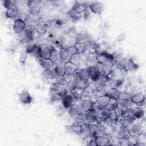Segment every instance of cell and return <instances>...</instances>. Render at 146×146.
Returning a JSON list of instances; mask_svg holds the SVG:
<instances>
[{"label": "cell", "mask_w": 146, "mask_h": 146, "mask_svg": "<svg viewBox=\"0 0 146 146\" xmlns=\"http://www.w3.org/2000/svg\"><path fill=\"white\" fill-rule=\"evenodd\" d=\"M40 51V45L36 43H31L27 46L25 51L27 54L36 55L39 57Z\"/></svg>", "instance_id": "7c38bea8"}, {"label": "cell", "mask_w": 146, "mask_h": 146, "mask_svg": "<svg viewBox=\"0 0 146 146\" xmlns=\"http://www.w3.org/2000/svg\"><path fill=\"white\" fill-rule=\"evenodd\" d=\"M137 139V144L136 145H144L146 144V137L144 132L141 133L140 135L136 136Z\"/></svg>", "instance_id": "f35d334b"}, {"label": "cell", "mask_w": 146, "mask_h": 146, "mask_svg": "<svg viewBox=\"0 0 146 146\" xmlns=\"http://www.w3.org/2000/svg\"><path fill=\"white\" fill-rule=\"evenodd\" d=\"M66 88L70 93L72 92L77 89V80L72 79L67 82Z\"/></svg>", "instance_id": "f546056e"}, {"label": "cell", "mask_w": 146, "mask_h": 146, "mask_svg": "<svg viewBox=\"0 0 146 146\" xmlns=\"http://www.w3.org/2000/svg\"><path fill=\"white\" fill-rule=\"evenodd\" d=\"M55 78L59 76H64L66 75V70L63 63H58L54 64L52 68Z\"/></svg>", "instance_id": "30bf717a"}, {"label": "cell", "mask_w": 146, "mask_h": 146, "mask_svg": "<svg viewBox=\"0 0 146 146\" xmlns=\"http://www.w3.org/2000/svg\"><path fill=\"white\" fill-rule=\"evenodd\" d=\"M131 135L137 136L143 132V127L140 123H133L128 128Z\"/></svg>", "instance_id": "9a60e30c"}, {"label": "cell", "mask_w": 146, "mask_h": 146, "mask_svg": "<svg viewBox=\"0 0 146 146\" xmlns=\"http://www.w3.org/2000/svg\"><path fill=\"white\" fill-rule=\"evenodd\" d=\"M89 74H90V79L93 82H95L99 79L100 74L98 71L96 66H90L87 68Z\"/></svg>", "instance_id": "ac0fdd59"}, {"label": "cell", "mask_w": 146, "mask_h": 146, "mask_svg": "<svg viewBox=\"0 0 146 146\" xmlns=\"http://www.w3.org/2000/svg\"><path fill=\"white\" fill-rule=\"evenodd\" d=\"M20 102L24 104H29L33 102V98L27 90L22 91L19 95Z\"/></svg>", "instance_id": "8fae6325"}, {"label": "cell", "mask_w": 146, "mask_h": 146, "mask_svg": "<svg viewBox=\"0 0 146 146\" xmlns=\"http://www.w3.org/2000/svg\"><path fill=\"white\" fill-rule=\"evenodd\" d=\"M95 66L97 68V69L100 75H105V76H109V75L111 71V70H112V68H110L106 67L103 64L99 63V62H98Z\"/></svg>", "instance_id": "7402d4cb"}, {"label": "cell", "mask_w": 146, "mask_h": 146, "mask_svg": "<svg viewBox=\"0 0 146 146\" xmlns=\"http://www.w3.org/2000/svg\"><path fill=\"white\" fill-rule=\"evenodd\" d=\"M123 84V80L121 79H116L111 78H108L107 86H108L111 88H115L118 89Z\"/></svg>", "instance_id": "d4e9b609"}, {"label": "cell", "mask_w": 146, "mask_h": 146, "mask_svg": "<svg viewBox=\"0 0 146 146\" xmlns=\"http://www.w3.org/2000/svg\"><path fill=\"white\" fill-rule=\"evenodd\" d=\"M76 42L87 43L90 41L89 36L85 34H79L76 36Z\"/></svg>", "instance_id": "74e56055"}, {"label": "cell", "mask_w": 146, "mask_h": 146, "mask_svg": "<svg viewBox=\"0 0 146 146\" xmlns=\"http://www.w3.org/2000/svg\"><path fill=\"white\" fill-rule=\"evenodd\" d=\"M25 21L27 28H30V29L33 27L35 25H36L37 22L36 19H35V17H33L30 15H29L26 18V19H25Z\"/></svg>", "instance_id": "e575fe53"}, {"label": "cell", "mask_w": 146, "mask_h": 146, "mask_svg": "<svg viewBox=\"0 0 146 146\" xmlns=\"http://www.w3.org/2000/svg\"><path fill=\"white\" fill-rule=\"evenodd\" d=\"M68 17H70V18L73 22L78 21L82 18V14H80L79 13H77V12L75 11L74 10H72V9H71L68 11Z\"/></svg>", "instance_id": "836d02e7"}, {"label": "cell", "mask_w": 146, "mask_h": 146, "mask_svg": "<svg viewBox=\"0 0 146 146\" xmlns=\"http://www.w3.org/2000/svg\"><path fill=\"white\" fill-rule=\"evenodd\" d=\"M82 61V56L79 53H75L73 55H72L70 62H71L72 64L78 66Z\"/></svg>", "instance_id": "d590c367"}, {"label": "cell", "mask_w": 146, "mask_h": 146, "mask_svg": "<svg viewBox=\"0 0 146 146\" xmlns=\"http://www.w3.org/2000/svg\"><path fill=\"white\" fill-rule=\"evenodd\" d=\"M27 28L25 20L22 19H17L14 21L13 25V30L15 33L21 34Z\"/></svg>", "instance_id": "5b68a950"}, {"label": "cell", "mask_w": 146, "mask_h": 146, "mask_svg": "<svg viewBox=\"0 0 146 146\" xmlns=\"http://www.w3.org/2000/svg\"><path fill=\"white\" fill-rule=\"evenodd\" d=\"M77 53L83 54L86 51L87 48V43L83 42H76L74 44Z\"/></svg>", "instance_id": "4dcf8cb0"}, {"label": "cell", "mask_w": 146, "mask_h": 146, "mask_svg": "<svg viewBox=\"0 0 146 146\" xmlns=\"http://www.w3.org/2000/svg\"><path fill=\"white\" fill-rule=\"evenodd\" d=\"M130 96H131V94L126 91H119L117 100L119 102L127 100L130 99Z\"/></svg>", "instance_id": "8d00e7d4"}, {"label": "cell", "mask_w": 146, "mask_h": 146, "mask_svg": "<svg viewBox=\"0 0 146 146\" xmlns=\"http://www.w3.org/2000/svg\"><path fill=\"white\" fill-rule=\"evenodd\" d=\"M124 68L126 71H133L138 68V65L131 59H129L127 60H125Z\"/></svg>", "instance_id": "83f0119b"}, {"label": "cell", "mask_w": 146, "mask_h": 146, "mask_svg": "<svg viewBox=\"0 0 146 146\" xmlns=\"http://www.w3.org/2000/svg\"><path fill=\"white\" fill-rule=\"evenodd\" d=\"M68 113H70V116L75 119H76L79 115L80 113H81L82 112H83L79 106L76 104H73L68 110Z\"/></svg>", "instance_id": "cb8c5ba5"}, {"label": "cell", "mask_w": 146, "mask_h": 146, "mask_svg": "<svg viewBox=\"0 0 146 146\" xmlns=\"http://www.w3.org/2000/svg\"><path fill=\"white\" fill-rule=\"evenodd\" d=\"M96 57L98 62L103 64L110 68H112L114 66L115 58L114 55L111 54L106 52H102L96 55Z\"/></svg>", "instance_id": "6da1fadb"}, {"label": "cell", "mask_w": 146, "mask_h": 146, "mask_svg": "<svg viewBox=\"0 0 146 146\" xmlns=\"http://www.w3.org/2000/svg\"><path fill=\"white\" fill-rule=\"evenodd\" d=\"M6 17L14 21L17 19L20 18V11L19 9L14 4L7 9H6L5 12Z\"/></svg>", "instance_id": "277c9868"}, {"label": "cell", "mask_w": 146, "mask_h": 146, "mask_svg": "<svg viewBox=\"0 0 146 146\" xmlns=\"http://www.w3.org/2000/svg\"><path fill=\"white\" fill-rule=\"evenodd\" d=\"M144 110L142 107L135 106L132 108V116L136 119H142L144 116Z\"/></svg>", "instance_id": "44dd1931"}, {"label": "cell", "mask_w": 146, "mask_h": 146, "mask_svg": "<svg viewBox=\"0 0 146 146\" xmlns=\"http://www.w3.org/2000/svg\"><path fill=\"white\" fill-rule=\"evenodd\" d=\"M46 29V26L44 24H39L37 26V30L39 33H44Z\"/></svg>", "instance_id": "f6af8a7d"}, {"label": "cell", "mask_w": 146, "mask_h": 146, "mask_svg": "<svg viewBox=\"0 0 146 146\" xmlns=\"http://www.w3.org/2000/svg\"><path fill=\"white\" fill-rule=\"evenodd\" d=\"M2 3L3 6L7 9L8 8H9L10 7H11V6H13V5H14V1H11V0H2Z\"/></svg>", "instance_id": "b9f144b4"}, {"label": "cell", "mask_w": 146, "mask_h": 146, "mask_svg": "<svg viewBox=\"0 0 146 146\" xmlns=\"http://www.w3.org/2000/svg\"><path fill=\"white\" fill-rule=\"evenodd\" d=\"M110 100L111 99L107 95L98 97L95 103V105H96V108L99 110L105 109L110 103Z\"/></svg>", "instance_id": "8992f818"}, {"label": "cell", "mask_w": 146, "mask_h": 146, "mask_svg": "<svg viewBox=\"0 0 146 146\" xmlns=\"http://www.w3.org/2000/svg\"><path fill=\"white\" fill-rule=\"evenodd\" d=\"M40 13V9L39 7H29V15L33 17H37Z\"/></svg>", "instance_id": "ab89813d"}, {"label": "cell", "mask_w": 146, "mask_h": 146, "mask_svg": "<svg viewBox=\"0 0 146 146\" xmlns=\"http://www.w3.org/2000/svg\"><path fill=\"white\" fill-rule=\"evenodd\" d=\"M120 118H124L132 116V108L129 107L123 108L119 113Z\"/></svg>", "instance_id": "1f68e13d"}, {"label": "cell", "mask_w": 146, "mask_h": 146, "mask_svg": "<svg viewBox=\"0 0 146 146\" xmlns=\"http://www.w3.org/2000/svg\"><path fill=\"white\" fill-rule=\"evenodd\" d=\"M62 98L58 93H52L51 96V100L53 102H61Z\"/></svg>", "instance_id": "60d3db41"}, {"label": "cell", "mask_w": 146, "mask_h": 146, "mask_svg": "<svg viewBox=\"0 0 146 146\" xmlns=\"http://www.w3.org/2000/svg\"><path fill=\"white\" fill-rule=\"evenodd\" d=\"M91 83L90 80H77V89L81 91H84L87 89Z\"/></svg>", "instance_id": "f1b7e54d"}, {"label": "cell", "mask_w": 146, "mask_h": 146, "mask_svg": "<svg viewBox=\"0 0 146 146\" xmlns=\"http://www.w3.org/2000/svg\"><path fill=\"white\" fill-rule=\"evenodd\" d=\"M61 103L62 106L67 110H68L73 104H75V102L71 93H69L65 97L63 98Z\"/></svg>", "instance_id": "4fadbf2b"}, {"label": "cell", "mask_w": 146, "mask_h": 146, "mask_svg": "<svg viewBox=\"0 0 146 146\" xmlns=\"http://www.w3.org/2000/svg\"><path fill=\"white\" fill-rule=\"evenodd\" d=\"M119 93V91L118 89L110 87L108 90H107L106 95H107L111 99V100H117Z\"/></svg>", "instance_id": "484cf974"}, {"label": "cell", "mask_w": 146, "mask_h": 146, "mask_svg": "<svg viewBox=\"0 0 146 146\" xmlns=\"http://www.w3.org/2000/svg\"><path fill=\"white\" fill-rule=\"evenodd\" d=\"M59 55L61 62L64 64L70 62L72 56V55L66 48L60 51L59 52Z\"/></svg>", "instance_id": "4316f807"}, {"label": "cell", "mask_w": 146, "mask_h": 146, "mask_svg": "<svg viewBox=\"0 0 146 146\" xmlns=\"http://www.w3.org/2000/svg\"><path fill=\"white\" fill-rule=\"evenodd\" d=\"M88 5H87V4L86 3L76 2V3L72 6L71 9L77 13L82 14L84 13L88 9Z\"/></svg>", "instance_id": "d6986e66"}, {"label": "cell", "mask_w": 146, "mask_h": 146, "mask_svg": "<svg viewBox=\"0 0 146 146\" xmlns=\"http://www.w3.org/2000/svg\"><path fill=\"white\" fill-rule=\"evenodd\" d=\"M64 67L66 70V75L68 76H72L78 70V67L70 62L65 63Z\"/></svg>", "instance_id": "ffe728a7"}, {"label": "cell", "mask_w": 146, "mask_h": 146, "mask_svg": "<svg viewBox=\"0 0 146 146\" xmlns=\"http://www.w3.org/2000/svg\"><path fill=\"white\" fill-rule=\"evenodd\" d=\"M136 120V119L133 116H131L129 117L121 118L120 120H119V121L120 123L121 127L128 129L131 125L135 122Z\"/></svg>", "instance_id": "e0dca14e"}, {"label": "cell", "mask_w": 146, "mask_h": 146, "mask_svg": "<svg viewBox=\"0 0 146 146\" xmlns=\"http://www.w3.org/2000/svg\"><path fill=\"white\" fill-rule=\"evenodd\" d=\"M88 10L92 13L100 14L103 11L104 5L102 2L99 1H93L88 5Z\"/></svg>", "instance_id": "52a82bcc"}, {"label": "cell", "mask_w": 146, "mask_h": 146, "mask_svg": "<svg viewBox=\"0 0 146 146\" xmlns=\"http://www.w3.org/2000/svg\"><path fill=\"white\" fill-rule=\"evenodd\" d=\"M83 113L87 123L97 122L98 110L96 108H92Z\"/></svg>", "instance_id": "ba28073f"}, {"label": "cell", "mask_w": 146, "mask_h": 146, "mask_svg": "<svg viewBox=\"0 0 146 146\" xmlns=\"http://www.w3.org/2000/svg\"><path fill=\"white\" fill-rule=\"evenodd\" d=\"M66 49L71 55H73V54H75V53H77L76 50V48H75L74 45L70 46H68V47H67Z\"/></svg>", "instance_id": "ee69618b"}, {"label": "cell", "mask_w": 146, "mask_h": 146, "mask_svg": "<svg viewBox=\"0 0 146 146\" xmlns=\"http://www.w3.org/2000/svg\"><path fill=\"white\" fill-rule=\"evenodd\" d=\"M42 76L46 80H50L55 77L52 68L43 70L42 72Z\"/></svg>", "instance_id": "d6a6232c"}, {"label": "cell", "mask_w": 146, "mask_h": 146, "mask_svg": "<svg viewBox=\"0 0 146 146\" xmlns=\"http://www.w3.org/2000/svg\"><path fill=\"white\" fill-rule=\"evenodd\" d=\"M97 146L109 145L110 140L108 136L103 135L95 137Z\"/></svg>", "instance_id": "603a6c76"}, {"label": "cell", "mask_w": 146, "mask_h": 146, "mask_svg": "<svg viewBox=\"0 0 146 146\" xmlns=\"http://www.w3.org/2000/svg\"><path fill=\"white\" fill-rule=\"evenodd\" d=\"M21 35V42L23 43H27L33 39V31L30 28H26L25 30L19 34Z\"/></svg>", "instance_id": "9c48e42d"}, {"label": "cell", "mask_w": 146, "mask_h": 146, "mask_svg": "<svg viewBox=\"0 0 146 146\" xmlns=\"http://www.w3.org/2000/svg\"><path fill=\"white\" fill-rule=\"evenodd\" d=\"M38 59L39 65L43 68V70L53 68L55 63L52 59H44L38 57Z\"/></svg>", "instance_id": "5bb4252c"}, {"label": "cell", "mask_w": 146, "mask_h": 146, "mask_svg": "<svg viewBox=\"0 0 146 146\" xmlns=\"http://www.w3.org/2000/svg\"><path fill=\"white\" fill-rule=\"evenodd\" d=\"M79 106L83 112L89 111L92 108H94L95 103L91 100L88 99L84 101H81L79 104Z\"/></svg>", "instance_id": "2e32d148"}, {"label": "cell", "mask_w": 146, "mask_h": 146, "mask_svg": "<svg viewBox=\"0 0 146 146\" xmlns=\"http://www.w3.org/2000/svg\"><path fill=\"white\" fill-rule=\"evenodd\" d=\"M130 100L133 104L142 107L145 104V96L141 92H136L131 94Z\"/></svg>", "instance_id": "3957f363"}, {"label": "cell", "mask_w": 146, "mask_h": 146, "mask_svg": "<svg viewBox=\"0 0 146 146\" xmlns=\"http://www.w3.org/2000/svg\"><path fill=\"white\" fill-rule=\"evenodd\" d=\"M41 3L40 1H27V5L29 7H39V5Z\"/></svg>", "instance_id": "7bdbcfd3"}, {"label": "cell", "mask_w": 146, "mask_h": 146, "mask_svg": "<svg viewBox=\"0 0 146 146\" xmlns=\"http://www.w3.org/2000/svg\"><path fill=\"white\" fill-rule=\"evenodd\" d=\"M27 53L25 52H23L21 54V56H20V61L22 63H24L25 62L26 60V59H27Z\"/></svg>", "instance_id": "bcb514c9"}, {"label": "cell", "mask_w": 146, "mask_h": 146, "mask_svg": "<svg viewBox=\"0 0 146 146\" xmlns=\"http://www.w3.org/2000/svg\"><path fill=\"white\" fill-rule=\"evenodd\" d=\"M56 52V50L53 45L44 44L40 45V51L39 57L44 59H51Z\"/></svg>", "instance_id": "7a4b0ae2"}]
</instances>
